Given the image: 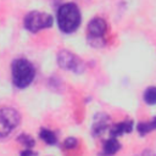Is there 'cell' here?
<instances>
[{
  "instance_id": "1",
  "label": "cell",
  "mask_w": 156,
  "mask_h": 156,
  "mask_svg": "<svg viewBox=\"0 0 156 156\" xmlns=\"http://www.w3.org/2000/svg\"><path fill=\"white\" fill-rule=\"evenodd\" d=\"M11 74L13 84L20 89H23L33 82L35 68L30 61L26 58H16L11 65Z\"/></svg>"
},
{
  "instance_id": "2",
  "label": "cell",
  "mask_w": 156,
  "mask_h": 156,
  "mask_svg": "<svg viewBox=\"0 0 156 156\" xmlns=\"http://www.w3.org/2000/svg\"><path fill=\"white\" fill-rule=\"evenodd\" d=\"M58 28L65 33L74 32L80 24V12L76 4H63L57 11Z\"/></svg>"
},
{
  "instance_id": "3",
  "label": "cell",
  "mask_w": 156,
  "mask_h": 156,
  "mask_svg": "<svg viewBox=\"0 0 156 156\" xmlns=\"http://www.w3.org/2000/svg\"><path fill=\"white\" fill-rule=\"evenodd\" d=\"M20 113L12 107H1L0 108V138L7 136L11 134L20 123Z\"/></svg>"
},
{
  "instance_id": "4",
  "label": "cell",
  "mask_w": 156,
  "mask_h": 156,
  "mask_svg": "<svg viewBox=\"0 0 156 156\" xmlns=\"http://www.w3.org/2000/svg\"><path fill=\"white\" fill-rule=\"evenodd\" d=\"M52 26V17L49 13L40 11H32L24 17V27L32 33H37L40 29Z\"/></svg>"
},
{
  "instance_id": "5",
  "label": "cell",
  "mask_w": 156,
  "mask_h": 156,
  "mask_svg": "<svg viewBox=\"0 0 156 156\" xmlns=\"http://www.w3.org/2000/svg\"><path fill=\"white\" fill-rule=\"evenodd\" d=\"M57 63L61 68L67 71H73L76 73H79L84 69V65L80 61V58L67 50H61L57 54Z\"/></svg>"
},
{
  "instance_id": "6",
  "label": "cell",
  "mask_w": 156,
  "mask_h": 156,
  "mask_svg": "<svg viewBox=\"0 0 156 156\" xmlns=\"http://www.w3.org/2000/svg\"><path fill=\"white\" fill-rule=\"evenodd\" d=\"M105 32H106V22L102 18L95 17L89 22L88 24L89 37L88 38H102Z\"/></svg>"
},
{
  "instance_id": "7",
  "label": "cell",
  "mask_w": 156,
  "mask_h": 156,
  "mask_svg": "<svg viewBox=\"0 0 156 156\" xmlns=\"http://www.w3.org/2000/svg\"><path fill=\"white\" fill-rule=\"evenodd\" d=\"M132 129H133V122L132 121H126V122H121V123L113 126L111 128L110 134H111V136L116 138V136H119V135H122L124 133L132 132Z\"/></svg>"
},
{
  "instance_id": "8",
  "label": "cell",
  "mask_w": 156,
  "mask_h": 156,
  "mask_svg": "<svg viewBox=\"0 0 156 156\" xmlns=\"http://www.w3.org/2000/svg\"><path fill=\"white\" fill-rule=\"evenodd\" d=\"M119 147H121L119 143L117 141V139L115 136H112L104 144V152L107 155H113L119 150Z\"/></svg>"
},
{
  "instance_id": "9",
  "label": "cell",
  "mask_w": 156,
  "mask_h": 156,
  "mask_svg": "<svg viewBox=\"0 0 156 156\" xmlns=\"http://www.w3.org/2000/svg\"><path fill=\"white\" fill-rule=\"evenodd\" d=\"M39 135H40V138H41L46 144H49V145H55V144L57 143V139H56L55 133H54L52 130H50V129L41 128Z\"/></svg>"
},
{
  "instance_id": "10",
  "label": "cell",
  "mask_w": 156,
  "mask_h": 156,
  "mask_svg": "<svg viewBox=\"0 0 156 156\" xmlns=\"http://www.w3.org/2000/svg\"><path fill=\"white\" fill-rule=\"evenodd\" d=\"M136 128H138V132H139L141 135L147 134L149 132L156 129V117H154L152 121H150V122H143V123H139Z\"/></svg>"
},
{
  "instance_id": "11",
  "label": "cell",
  "mask_w": 156,
  "mask_h": 156,
  "mask_svg": "<svg viewBox=\"0 0 156 156\" xmlns=\"http://www.w3.org/2000/svg\"><path fill=\"white\" fill-rule=\"evenodd\" d=\"M106 122H107V117H106V116H104L102 118L96 117V122H95L94 126H93V133H94L95 135L101 134V133L105 130V128H106Z\"/></svg>"
},
{
  "instance_id": "12",
  "label": "cell",
  "mask_w": 156,
  "mask_h": 156,
  "mask_svg": "<svg viewBox=\"0 0 156 156\" xmlns=\"http://www.w3.org/2000/svg\"><path fill=\"white\" fill-rule=\"evenodd\" d=\"M144 100L149 105L156 104V87H150L144 93Z\"/></svg>"
},
{
  "instance_id": "13",
  "label": "cell",
  "mask_w": 156,
  "mask_h": 156,
  "mask_svg": "<svg viewBox=\"0 0 156 156\" xmlns=\"http://www.w3.org/2000/svg\"><path fill=\"white\" fill-rule=\"evenodd\" d=\"M17 140H18L20 143H22V144H23L26 147H28V149L33 147L34 144H35L34 139H33L30 135H27V134H21V135L17 138Z\"/></svg>"
},
{
  "instance_id": "14",
  "label": "cell",
  "mask_w": 156,
  "mask_h": 156,
  "mask_svg": "<svg viewBox=\"0 0 156 156\" xmlns=\"http://www.w3.org/2000/svg\"><path fill=\"white\" fill-rule=\"evenodd\" d=\"M63 146H65V149H72V147L77 146V139L76 138H68V139H66L65 143H63Z\"/></svg>"
},
{
  "instance_id": "15",
  "label": "cell",
  "mask_w": 156,
  "mask_h": 156,
  "mask_svg": "<svg viewBox=\"0 0 156 156\" xmlns=\"http://www.w3.org/2000/svg\"><path fill=\"white\" fill-rule=\"evenodd\" d=\"M21 154H22V155H28V154H35V152L32 151V150H24V151H22Z\"/></svg>"
}]
</instances>
